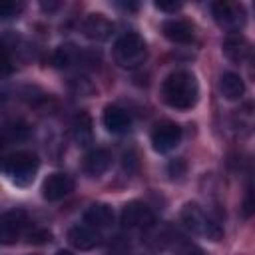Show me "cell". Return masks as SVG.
Instances as JSON below:
<instances>
[{
	"label": "cell",
	"mask_w": 255,
	"mask_h": 255,
	"mask_svg": "<svg viewBox=\"0 0 255 255\" xmlns=\"http://www.w3.org/2000/svg\"><path fill=\"white\" fill-rule=\"evenodd\" d=\"M161 94H163V100L167 106H171L175 110H189L197 102L199 88H197L195 76L191 72L177 70L165 78Z\"/></svg>",
	"instance_id": "obj_1"
},
{
	"label": "cell",
	"mask_w": 255,
	"mask_h": 255,
	"mask_svg": "<svg viewBox=\"0 0 255 255\" xmlns=\"http://www.w3.org/2000/svg\"><path fill=\"white\" fill-rule=\"evenodd\" d=\"M181 223L197 235H205L211 241H219L223 237V227L219 225L217 219L207 215L197 203H187L181 209Z\"/></svg>",
	"instance_id": "obj_2"
},
{
	"label": "cell",
	"mask_w": 255,
	"mask_h": 255,
	"mask_svg": "<svg viewBox=\"0 0 255 255\" xmlns=\"http://www.w3.org/2000/svg\"><path fill=\"white\" fill-rule=\"evenodd\" d=\"M145 56H147V46L143 38L135 32H128L120 36L114 46V58L122 68H137L139 64H143Z\"/></svg>",
	"instance_id": "obj_3"
},
{
	"label": "cell",
	"mask_w": 255,
	"mask_h": 255,
	"mask_svg": "<svg viewBox=\"0 0 255 255\" xmlns=\"http://www.w3.org/2000/svg\"><path fill=\"white\" fill-rule=\"evenodd\" d=\"M38 155L32 151H16L4 161V171L10 175V179L16 185H28L32 183L36 171H38Z\"/></svg>",
	"instance_id": "obj_4"
},
{
	"label": "cell",
	"mask_w": 255,
	"mask_h": 255,
	"mask_svg": "<svg viewBox=\"0 0 255 255\" xmlns=\"http://www.w3.org/2000/svg\"><path fill=\"white\" fill-rule=\"evenodd\" d=\"M211 12H213L215 22L221 28L229 30V34H237L245 24V10L237 2H227V0L213 2L211 4Z\"/></svg>",
	"instance_id": "obj_5"
},
{
	"label": "cell",
	"mask_w": 255,
	"mask_h": 255,
	"mask_svg": "<svg viewBox=\"0 0 255 255\" xmlns=\"http://www.w3.org/2000/svg\"><path fill=\"white\" fill-rule=\"evenodd\" d=\"M28 219L24 211H8L0 215V243L2 245H12L20 237H24L28 229Z\"/></svg>",
	"instance_id": "obj_6"
},
{
	"label": "cell",
	"mask_w": 255,
	"mask_h": 255,
	"mask_svg": "<svg viewBox=\"0 0 255 255\" xmlns=\"http://www.w3.org/2000/svg\"><path fill=\"white\" fill-rule=\"evenodd\" d=\"M181 139V128L175 122H159L151 129V145L159 153H167L177 147Z\"/></svg>",
	"instance_id": "obj_7"
},
{
	"label": "cell",
	"mask_w": 255,
	"mask_h": 255,
	"mask_svg": "<svg viewBox=\"0 0 255 255\" xmlns=\"http://www.w3.org/2000/svg\"><path fill=\"white\" fill-rule=\"evenodd\" d=\"M120 221L128 229H147V227H151L155 223V215L145 203L131 201L122 209Z\"/></svg>",
	"instance_id": "obj_8"
},
{
	"label": "cell",
	"mask_w": 255,
	"mask_h": 255,
	"mask_svg": "<svg viewBox=\"0 0 255 255\" xmlns=\"http://www.w3.org/2000/svg\"><path fill=\"white\" fill-rule=\"evenodd\" d=\"M72 189H74V179L64 171H56L44 179L42 197L48 201H58V199H64Z\"/></svg>",
	"instance_id": "obj_9"
},
{
	"label": "cell",
	"mask_w": 255,
	"mask_h": 255,
	"mask_svg": "<svg viewBox=\"0 0 255 255\" xmlns=\"http://www.w3.org/2000/svg\"><path fill=\"white\" fill-rule=\"evenodd\" d=\"M68 241L72 247H76L80 251H90V249L100 245L102 235L98 229H94L90 225H74L68 231Z\"/></svg>",
	"instance_id": "obj_10"
},
{
	"label": "cell",
	"mask_w": 255,
	"mask_h": 255,
	"mask_svg": "<svg viewBox=\"0 0 255 255\" xmlns=\"http://www.w3.org/2000/svg\"><path fill=\"white\" fill-rule=\"evenodd\" d=\"M82 28H84V34L90 40H96V42H106L114 34V24L104 14H90L84 20Z\"/></svg>",
	"instance_id": "obj_11"
},
{
	"label": "cell",
	"mask_w": 255,
	"mask_h": 255,
	"mask_svg": "<svg viewBox=\"0 0 255 255\" xmlns=\"http://www.w3.org/2000/svg\"><path fill=\"white\" fill-rule=\"evenodd\" d=\"M161 32H163V36L169 42H175V44H189L193 40V28H191V24L185 22V20H179V18L165 20L163 26H161Z\"/></svg>",
	"instance_id": "obj_12"
},
{
	"label": "cell",
	"mask_w": 255,
	"mask_h": 255,
	"mask_svg": "<svg viewBox=\"0 0 255 255\" xmlns=\"http://www.w3.org/2000/svg\"><path fill=\"white\" fill-rule=\"evenodd\" d=\"M223 54H225L231 62L241 64V62H245V60L249 58V54H251V44H249L247 38L241 36V34H229V36L223 40Z\"/></svg>",
	"instance_id": "obj_13"
},
{
	"label": "cell",
	"mask_w": 255,
	"mask_h": 255,
	"mask_svg": "<svg viewBox=\"0 0 255 255\" xmlns=\"http://www.w3.org/2000/svg\"><path fill=\"white\" fill-rule=\"evenodd\" d=\"M102 122H104L106 129L112 131V133H124V131H128L129 126H131L129 114H128L124 108H120V106H108V108L104 110Z\"/></svg>",
	"instance_id": "obj_14"
},
{
	"label": "cell",
	"mask_w": 255,
	"mask_h": 255,
	"mask_svg": "<svg viewBox=\"0 0 255 255\" xmlns=\"http://www.w3.org/2000/svg\"><path fill=\"white\" fill-rule=\"evenodd\" d=\"M84 221L94 229H106V227H110L114 223V211L106 203H94V205H90L86 209Z\"/></svg>",
	"instance_id": "obj_15"
},
{
	"label": "cell",
	"mask_w": 255,
	"mask_h": 255,
	"mask_svg": "<svg viewBox=\"0 0 255 255\" xmlns=\"http://www.w3.org/2000/svg\"><path fill=\"white\" fill-rule=\"evenodd\" d=\"M110 163H112V155H110V151L104 149V147H96V149L88 151V155L84 157V169H86V173L92 175V177L102 175V173L110 167Z\"/></svg>",
	"instance_id": "obj_16"
},
{
	"label": "cell",
	"mask_w": 255,
	"mask_h": 255,
	"mask_svg": "<svg viewBox=\"0 0 255 255\" xmlns=\"http://www.w3.org/2000/svg\"><path fill=\"white\" fill-rule=\"evenodd\" d=\"M72 135H74V141L80 145V147H88L92 143V137H94V131H92V120L86 112H80L74 122H72Z\"/></svg>",
	"instance_id": "obj_17"
},
{
	"label": "cell",
	"mask_w": 255,
	"mask_h": 255,
	"mask_svg": "<svg viewBox=\"0 0 255 255\" xmlns=\"http://www.w3.org/2000/svg\"><path fill=\"white\" fill-rule=\"evenodd\" d=\"M219 90L223 94V98L227 100H239L245 92V84H243V78L235 72H225L219 80Z\"/></svg>",
	"instance_id": "obj_18"
},
{
	"label": "cell",
	"mask_w": 255,
	"mask_h": 255,
	"mask_svg": "<svg viewBox=\"0 0 255 255\" xmlns=\"http://www.w3.org/2000/svg\"><path fill=\"white\" fill-rule=\"evenodd\" d=\"M78 56H80V52H78L74 46L66 44V46H60V48L54 52V56H52V62H54L56 66L64 68V66H70V64H74V62L78 60Z\"/></svg>",
	"instance_id": "obj_19"
},
{
	"label": "cell",
	"mask_w": 255,
	"mask_h": 255,
	"mask_svg": "<svg viewBox=\"0 0 255 255\" xmlns=\"http://www.w3.org/2000/svg\"><path fill=\"white\" fill-rule=\"evenodd\" d=\"M22 4L20 2H12V0H0V20H10L16 18L22 12Z\"/></svg>",
	"instance_id": "obj_20"
},
{
	"label": "cell",
	"mask_w": 255,
	"mask_h": 255,
	"mask_svg": "<svg viewBox=\"0 0 255 255\" xmlns=\"http://www.w3.org/2000/svg\"><path fill=\"white\" fill-rule=\"evenodd\" d=\"M0 133H2V139H22V137H26L28 128L22 124H10V126L2 128Z\"/></svg>",
	"instance_id": "obj_21"
},
{
	"label": "cell",
	"mask_w": 255,
	"mask_h": 255,
	"mask_svg": "<svg viewBox=\"0 0 255 255\" xmlns=\"http://www.w3.org/2000/svg\"><path fill=\"white\" fill-rule=\"evenodd\" d=\"M24 237H28V241L30 243H44V241H50V231H46V229H40V227H30L28 225V229H26V233H24Z\"/></svg>",
	"instance_id": "obj_22"
},
{
	"label": "cell",
	"mask_w": 255,
	"mask_h": 255,
	"mask_svg": "<svg viewBox=\"0 0 255 255\" xmlns=\"http://www.w3.org/2000/svg\"><path fill=\"white\" fill-rule=\"evenodd\" d=\"M10 72H12V62H10L8 50H6V48H4V44L0 42V80H2V78H6Z\"/></svg>",
	"instance_id": "obj_23"
},
{
	"label": "cell",
	"mask_w": 255,
	"mask_h": 255,
	"mask_svg": "<svg viewBox=\"0 0 255 255\" xmlns=\"http://www.w3.org/2000/svg\"><path fill=\"white\" fill-rule=\"evenodd\" d=\"M169 175L175 179V177H181L183 173H185V161L183 159H173L171 163H169Z\"/></svg>",
	"instance_id": "obj_24"
},
{
	"label": "cell",
	"mask_w": 255,
	"mask_h": 255,
	"mask_svg": "<svg viewBox=\"0 0 255 255\" xmlns=\"http://www.w3.org/2000/svg\"><path fill=\"white\" fill-rule=\"evenodd\" d=\"M175 255H205V251L203 249H199L197 245H191V243H183L177 251H175Z\"/></svg>",
	"instance_id": "obj_25"
},
{
	"label": "cell",
	"mask_w": 255,
	"mask_h": 255,
	"mask_svg": "<svg viewBox=\"0 0 255 255\" xmlns=\"http://www.w3.org/2000/svg\"><path fill=\"white\" fill-rule=\"evenodd\" d=\"M155 8L163 10V12H175L181 8V2H175V0H157L155 2Z\"/></svg>",
	"instance_id": "obj_26"
},
{
	"label": "cell",
	"mask_w": 255,
	"mask_h": 255,
	"mask_svg": "<svg viewBox=\"0 0 255 255\" xmlns=\"http://www.w3.org/2000/svg\"><path fill=\"white\" fill-rule=\"evenodd\" d=\"M243 207H245V215L249 217V215H251V211H253V201H251V189L247 191V197H245V203H243Z\"/></svg>",
	"instance_id": "obj_27"
},
{
	"label": "cell",
	"mask_w": 255,
	"mask_h": 255,
	"mask_svg": "<svg viewBox=\"0 0 255 255\" xmlns=\"http://www.w3.org/2000/svg\"><path fill=\"white\" fill-rule=\"evenodd\" d=\"M56 255H74V253H72V251H58Z\"/></svg>",
	"instance_id": "obj_28"
},
{
	"label": "cell",
	"mask_w": 255,
	"mask_h": 255,
	"mask_svg": "<svg viewBox=\"0 0 255 255\" xmlns=\"http://www.w3.org/2000/svg\"><path fill=\"white\" fill-rule=\"evenodd\" d=\"M2 145H4V139H2V133H0V149H2Z\"/></svg>",
	"instance_id": "obj_29"
}]
</instances>
